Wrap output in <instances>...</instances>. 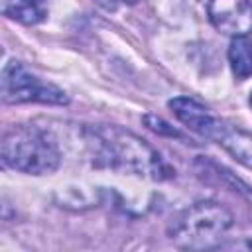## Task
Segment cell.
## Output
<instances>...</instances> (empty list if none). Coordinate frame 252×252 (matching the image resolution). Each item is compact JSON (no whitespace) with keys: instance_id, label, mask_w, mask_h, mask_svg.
<instances>
[{"instance_id":"cell-7","label":"cell","mask_w":252,"mask_h":252,"mask_svg":"<svg viewBox=\"0 0 252 252\" xmlns=\"http://www.w3.org/2000/svg\"><path fill=\"white\" fill-rule=\"evenodd\" d=\"M217 144H220L236 161L252 169V134L246 130H240L236 126H228L224 122Z\"/></svg>"},{"instance_id":"cell-5","label":"cell","mask_w":252,"mask_h":252,"mask_svg":"<svg viewBox=\"0 0 252 252\" xmlns=\"http://www.w3.org/2000/svg\"><path fill=\"white\" fill-rule=\"evenodd\" d=\"M207 14L224 35L242 37L252 32V4L248 0H211Z\"/></svg>"},{"instance_id":"cell-4","label":"cell","mask_w":252,"mask_h":252,"mask_svg":"<svg viewBox=\"0 0 252 252\" xmlns=\"http://www.w3.org/2000/svg\"><path fill=\"white\" fill-rule=\"evenodd\" d=\"M2 98L8 104L41 102V104H67L69 96L55 85L39 81L20 61H10L2 71Z\"/></svg>"},{"instance_id":"cell-10","label":"cell","mask_w":252,"mask_h":252,"mask_svg":"<svg viewBox=\"0 0 252 252\" xmlns=\"http://www.w3.org/2000/svg\"><path fill=\"white\" fill-rule=\"evenodd\" d=\"M144 122H146V126H148L150 130H154V132H158V134L171 136V138H181V134H179L173 126H169L163 118H159V116H156V114H146V116H144Z\"/></svg>"},{"instance_id":"cell-8","label":"cell","mask_w":252,"mask_h":252,"mask_svg":"<svg viewBox=\"0 0 252 252\" xmlns=\"http://www.w3.org/2000/svg\"><path fill=\"white\" fill-rule=\"evenodd\" d=\"M228 63L236 79H246L252 75V41L242 37H232L228 45Z\"/></svg>"},{"instance_id":"cell-11","label":"cell","mask_w":252,"mask_h":252,"mask_svg":"<svg viewBox=\"0 0 252 252\" xmlns=\"http://www.w3.org/2000/svg\"><path fill=\"white\" fill-rule=\"evenodd\" d=\"M98 6H102L104 10H110V12H114L120 4H134L136 0H94Z\"/></svg>"},{"instance_id":"cell-2","label":"cell","mask_w":252,"mask_h":252,"mask_svg":"<svg viewBox=\"0 0 252 252\" xmlns=\"http://www.w3.org/2000/svg\"><path fill=\"white\" fill-rule=\"evenodd\" d=\"M232 226V215L215 201H201L181 211L169 224V238L187 250H209L220 246Z\"/></svg>"},{"instance_id":"cell-6","label":"cell","mask_w":252,"mask_h":252,"mask_svg":"<svg viewBox=\"0 0 252 252\" xmlns=\"http://www.w3.org/2000/svg\"><path fill=\"white\" fill-rule=\"evenodd\" d=\"M167 104H169L171 112L177 116V120L183 122L189 130L197 132L199 136H203L207 140L217 142L224 122L220 118L213 116L201 102H197L195 98H189V96H175Z\"/></svg>"},{"instance_id":"cell-3","label":"cell","mask_w":252,"mask_h":252,"mask_svg":"<svg viewBox=\"0 0 252 252\" xmlns=\"http://www.w3.org/2000/svg\"><path fill=\"white\" fill-rule=\"evenodd\" d=\"M61 154L57 144L39 128L18 126L2 140V161L18 171L43 175L57 169Z\"/></svg>"},{"instance_id":"cell-12","label":"cell","mask_w":252,"mask_h":252,"mask_svg":"<svg viewBox=\"0 0 252 252\" xmlns=\"http://www.w3.org/2000/svg\"><path fill=\"white\" fill-rule=\"evenodd\" d=\"M250 106H252V93H250Z\"/></svg>"},{"instance_id":"cell-9","label":"cell","mask_w":252,"mask_h":252,"mask_svg":"<svg viewBox=\"0 0 252 252\" xmlns=\"http://www.w3.org/2000/svg\"><path fill=\"white\" fill-rule=\"evenodd\" d=\"M4 14L26 26L39 24L45 18V12L39 8L37 0H6Z\"/></svg>"},{"instance_id":"cell-1","label":"cell","mask_w":252,"mask_h":252,"mask_svg":"<svg viewBox=\"0 0 252 252\" xmlns=\"http://www.w3.org/2000/svg\"><path fill=\"white\" fill-rule=\"evenodd\" d=\"M89 134L98 165L144 175L158 181L173 175L159 154L128 130H122L118 126H96L91 128Z\"/></svg>"},{"instance_id":"cell-13","label":"cell","mask_w":252,"mask_h":252,"mask_svg":"<svg viewBox=\"0 0 252 252\" xmlns=\"http://www.w3.org/2000/svg\"><path fill=\"white\" fill-rule=\"evenodd\" d=\"M37 2H39V0H37Z\"/></svg>"}]
</instances>
